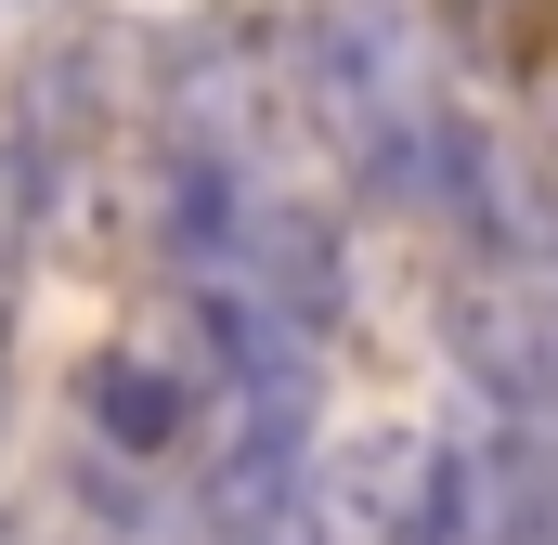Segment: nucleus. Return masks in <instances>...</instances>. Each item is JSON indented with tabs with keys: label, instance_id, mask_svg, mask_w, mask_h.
<instances>
[{
	"label": "nucleus",
	"instance_id": "1",
	"mask_svg": "<svg viewBox=\"0 0 558 545\" xmlns=\"http://www.w3.org/2000/svg\"><path fill=\"white\" fill-rule=\"evenodd\" d=\"M286 520H299V545H454L468 533V455L416 415H377L299 468Z\"/></svg>",
	"mask_w": 558,
	"mask_h": 545
},
{
	"label": "nucleus",
	"instance_id": "2",
	"mask_svg": "<svg viewBox=\"0 0 558 545\" xmlns=\"http://www.w3.org/2000/svg\"><path fill=\"white\" fill-rule=\"evenodd\" d=\"M221 286H234L247 312H274L286 338H325L338 299H351V272H338V221L299 208V195H247V208H234V247H221Z\"/></svg>",
	"mask_w": 558,
	"mask_h": 545
},
{
	"label": "nucleus",
	"instance_id": "3",
	"mask_svg": "<svg viewBox=\"0 0 558 545\" xmlns=\"http://www.w3.org/2000/svg\"><path fill=\"white\" fill-rule=\"evenodd\" d=\"M78 403H92V441H105L118 468H156V455L195 428V377H182V364H156V351H92Z\"/></svg>",
	"mask_w": 558,
	"mask_h": 545
},
{
	"label": "nucleus",
	"instance_id": "4",
	"mask_svg": "<svg viewBox=\"0 0 558 545\" xmlns=\"http://www.w3.org/2000/svg\"><path fill=\"white\" fill-rule=\"evenodd\" d=\"M441 39H454L468 78L533 92V78L558 65V0H441Z\"/></svg>",
	"mask_w": 558,
	"mask_h": 545
},
{
	"label": "nucleus",
	"instance_id": "5",
	"mask_svg": "<svg viewBox=\"0 0 558 545\" xmlns=\"http://www.w3.org/2000/svg\"><path fill=\"white\" fill-rule=\"evenodd\" d=\"M39 221H52V182H39L26 143H0V299L26 286V261H39Z\"/></svg>",
	"mask_w": 558,
	"mask_h": 545
},
{
	"label": "nucleus",
	"instance_id": "6",
	"mask_svg": "<svg viewBox=\"0 0 558 545\" xmlns=\"http://www.w3.org/2000/svg\"><path fill=\"white\" fill-rule=\"evenodd\" d=\"M78 494H92L105 520H143V481H131V468H118V455H92V468H78Z\"/></svg>",
	"mask_w": 558,
	"mask_h": 545
},
{
	"label": "nucleus",
	"instance_id": "7",
	"mask_svg": "<svg viewBox=\"0 0 558 545\" xmlns=\"http://www.w3.org/2000/svg\"><path fill=\"white\" fill-rule=\"evenodd\" d=\"M0 428H13V325H0Z\"/></svg>",
	"mask_w": 558,
	"mask_h": 545
},
{
	"label": "nucleus",
	"instance_id": "8",
	"mask_svg": "<svg viewBox=\"0 0 558 545\" xmlns=\"http://www.w3.org/2000/svg\"><path fill=\"white\" fill-rule=\"evenodd\" d=\"M92 545H131V533H92Z\"/></svg>",
	"mask_w": 558,
	"mask_h": 545
},
{
	"label": "nucleus",
	"instance_id": "9",
	"mask_svg": "<svg viewBox=\"0 0 558 545\" xmlns=\"http://www.w3.org/2000/svg\"><path fill=\"white\" fill-rule=\"evenodd\" d=\"M546 299H558V272H546Z\"/></svg>",
	"mask_w": 558,
	"mask_h": 545
}]
</instances>
